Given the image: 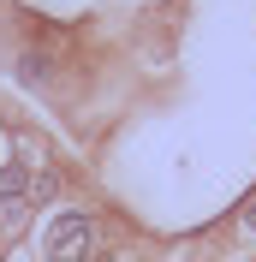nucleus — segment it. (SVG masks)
I'll return each instance as SVG.
<instances>
[{
  "instance_id": "nucleus-2",
  "label": "nucleus",
  "mask_w": 256,
  "mask_h": 262,
  "mask_svg": "<svg viewBox=\"0 0 256 262\" xmlns=\"http://www.w3.org/2000/svg\"><path fill=\"white\" fill-rule=\"evenodd\" d=\"M24 191H30V167H24V161L0 167V196H12V203H18V196H24Z\"/></svg>"
},
{
  "instance_id": "nucleus-4",
  "label": "nucleus",
  "mask_w": 256,
  "mask_h": 262,
  "mask_svg": "<svg viewBox=\"0 0 256 262\" xmlns=\"http://www.w3.org/2000/svg\"><path fill=\"white\" fill-rule=\"evenodd\" d=\"M244 221H250V227H256V203H250V214H244Z\"/></svg>"
},
{
  "instance_id": "nucleus-1",
  "label": "nucleus",
  "mask_w": 256,
  "mask_h": 262,
  "mask_svg": "<svg viewBox=\"0 0 256 262\" xmlns=\"http://www.w3.org/2000/svg\"><path fill=\"white\" fill-rule=\"evenodd\" d=\"M48 250H54V262H78L83 250H90V214H60L54 221V232H48Z\"/></svg>"
},
{
  "instance_id": "nucleus-3",
  "label": "nucleus",
  "mask_w": 256,
  "mask_h": 262,
  "mask_svg": "<svg viewBox=\"0 0 256 262\" xmlns=\"http://www.w3.org/2000/svg\"><path fill=\"white\" fill-rule=\"evenodd\" d=\"M18 72H24V78H30V83H42V78H48V72H54V66L42 60V54H24V60H18Z\"/></svg>"
}]
</instances>
